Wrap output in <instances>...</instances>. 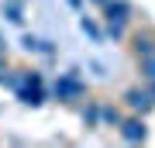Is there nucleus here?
Masks as SVG:
<instances>
[{
  "label": "nucleus",
  "mask_w": 155,
  "mask_h": 148,
  "mask_svg": "<svg viewBox=\"0 0 155 148\" xmlns=\"http://www.w3.org/2000/svg\"><path fill=\"white\" fill-rule=\"evenodd\" d=\"M7 86L17 93V100L28 107H41L45 104V83L35 69H11V76H7Z\"/></svg>",
  "instance_id": "1"
},
{
  "label": "nucleus",
  "mask_w": 155,
  "mask_h": 148,
  "mask_svg": "<svg viewBox=\"0 0 155 148\" xmlns=\"http://www.w3.org/2000/svg\"><path fill=\"white\" fill-rule=\"evenodd\" d=\"M83 93H86V83H83V76H79L76 69L62 72V76L55 79V86H52V97H55L59 104H76Z\"/></svg>",
  "instance_id": "2"
},
{
  "label": "nucleus",
  "mask_w": 155,
  "mask_h": 148,
  "mask_svg": "<svg viewBox=\"0 0 155 148\" xmlns=\"http://www.w3.org/2000/svg\"><path fill=\"white\" fill-rule=\"evenodd\" d=\"M117 131H121V138H124L127 145H138V141H145L148 127H145V117H141V114H131V117H121Z\"/></svg>",
  "instance_id": "3"
},
{
  "label": "nucleus",
  "mask_w": 155,
  "mask_h": 148,
  "mask_svg": "<svg viewBox=\"0 0 155 148\" xmlns=\"http://www.w3.org/2000/svg\"><path fill=\"white\" fill-rule=\"evenodd\" d=\"M121 100H124V107L131 110V114H141V117L155 107V104H152V97H148V86H131V90H124V97H121Z\"/></svg>",
  "instance_id": "4"
},
{
  "label": "nucleus",
  "mask_w": 155,
  "mask_h": 148,
  "mask_svg": "<svg viewBox=\"0 0 155 148\" xmlns=\"http://www.w3.org/2000/svg\"><path fill=\"white\" fill-rule=\"evenodd\" d=\"M104 17L114 24H127V17H131V4L127 0H107L104 4Z\"/></svg>",
  "instance_id": "5"
},
{
  "label": "nucleus",
  "mask_w": 155,
  "mask_h": 148,
  "mask_svg": "<svg viewBox=\"0 0 155 148\" xmlns=\"http://www.w3.org/2000/svg\"><path fill=\"white\" fill-rule=\"evenodd\" d=\"M131 48H134L138 59L155 55V35H152V31H134V35H131Z\"/></svg>",
  "instance_id": "6"
},
{
  "label": "nucleus",
  "mask_w": 155,
  "mask_h": 148,
  "mask_svg": "<svg viewBox=\"0 0 155 148\" xmlns=\"http://www.w3.org/2000/svg\"><path fill=\"white\" fill-rule=\"evenodd\" d=\"M21 48H24V52H35V55H55L52 41L38 38V35H24V38H21Z\"/></svg>",
  "instance_id": "7"
},
{
  "label": "nucleus",
  "mask_w": 155,
  "mask_h": 148,
  "mask_svg": "<svg viewBox=\"0 0 155 148\" xmlns=\"http://www.w3.org/2000/svg\"><path fill=\"white\" fill-rule=\"evenodd\" d=\"M0 17L11 24H21L24 21V0H4L0 4Z\"/></svg>",
  "instance_id": "8"
},
{
  "label": "nucleus",
  "mask_w": 155,
  "mask_h": 148,
  "mask_svg": "<svg viewBox=\"0 0 155 148\" xmlns=\"http://www.w3.org/2000/svg\"><path fill=\"white\" fill-rule=\"evenodd\" d=\"M79 31H83V35H86V38L93 41V45H104V28H100L93 17H86V14L79 17Z\"/></svg>",
  "instance_id": "9"
},
{
  "label": "nucleus",
  "mask_w": 155,
  "mask_h": 148,
  "mask_svg": "<svg viewBox=\"0 0 155 148\" xmlns=\"http://www.w3.org/2000/svg\"><path fill=\"white\" fill-rule=\"evenodd\" d=\"M121 107H114V104H104L100 107V127H117L121 124Z\"/></svg>",
  "instance_id": "10"
},
{
  "label": "nucleus",
  "mask_w": 155,
  "mask_h": 148,
  "mask_svg": "<svg viewBox=\"0 0 155 148\" xmlns=\"http://www.w3.org/2000/svg\"><path fill=\"white\" fill-rule=\"evenodd\" d=\"M79 117H83L86 127H100V104H86L83 110H79Z\"/></svg>",
  "instance_id": "11"
},
{
  "label": "nucleus",
  "mask_w": 155,
  "mask_h": 148,
  "mask_svg": "<svg viewBox=\"0 0 155 148\" xmlns=\"http://www.w3.org/2000/svg\"><path fill=\"white\" fill-rule=\"evenodd\" d=\"M141 76H145V83H155V55L141 59Z\"/></svg>",
  "instance_id": "12"
},
{
  "label": "nucleus",
  "mask_w": 155,
  "mask_h": 148,
  "mask_svg": "<svg viewBox=\"0 0 155 148\" xmlns=\"http://www.w3.org/2000/svg\"><path fill=\"white\" fill-rule=\"evenodd\" d=\"M7 76H11V69H7V59L0 55V83H7Z\"/></svg>",
  "instance_id": "13"
},
{
  "label": "nucleus",
  "mask_w": 155,
  "mask_h": 148,
  "mask_svg": "<svg viewBox=\"0 0 155 148\" xmlns=\"http://www.w3.org/2000/svg\"><path fill=\"white\" fill-rule=\"evenodd\" d=\"M148 97H152V104H155V83H148Z\"/></svg>",
  "instance_id": "14"
},
{
  "label": "nucleus",
  "mask_w": 155,
  "mask_h": 148,
  "mask_svg": "<svg viewBox=\"0 0 155 148\" xmlns=\"http://www.w3.org/2000/svg\"><path fill=\"white\" fill-rule=\"evenodd\" d=\"M93 4H107V0H93Z\"/></svg>",
  "instance_id": "15"
}]
</instances>
